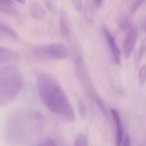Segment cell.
<instances>
[{
	"instance_id": "6da1fadb",
	"label": "cell",
	"mask_w": 146,
	"mask_h": 146,
	"mask_svg": "<svg viewBox=\"0 0 146 146\" xmlns=\"http://www.w3.org/2000/svg\"><path fill=\"white\" fill-rule=\"evenodd\" d=\"M43 117L33 109H20L9 117L5 126V140L11 146H27L40 133Z\"/></svg>"
},
{
	"instance_id": "7a4b0ae2",
	"label": "cell",
	"mask_w": 146,
	"mask_h": 146,
	"mask_svg": "<svg viewBox=\"0 0 146 146\" xmlns=\"http://www.w3.org/2000/svg\"><path fill=\"white\" fill-rule=\"evenodd\" d=\"M36 86L41 101L49 111L67 122L75 120L72 104L54 76L48 73H40L37 77Z\"/></svg>"
},
{
	"instance_id": "3957f363",
	"label": "cell",
	"mask_w": 146,
	"mask_h": 146,
	"mask_svg": "<svg viewBox=\"0 0 146 146\" xmlns=\"http://www.w3.org/2000/svg\"><path fill=\"white\" fill-rule=\"evenodd\" d=\"M24 77L15 65L0 67V107L9 104L21 92Z\"/></svg>"
},
{
	"instance_id": "277c9868",
	"label": "cell",
	"mask_w": 146,
	"mask_h": 146,
	"mask_svg": "<svg viewBox=\"0 0 146 146\" xmlns=\"http://www.w3.org/2000/svg\"><path fill=\"white\" fill-rule=\"evenodd\" d=\"M74 62H75V69H76V74H77V78L79 80L80 84H81L82 88L84 89V92L87 95V97L91 100L93 103H95L98 106L101 112L104 115H107V109H106V105L102 98L99 96V94L96 92L95 87H94L93 83H92L91 77L88 72V69L86 67L85 63L83 61L81 55L77 54L74 58Z\"/></svg>"
},
{
	"instance_id": "5b68a950",
	"label": "cell",
	"mask_w": 146,
	"mask_h": 146,
	"mask_svg": "<svg viewBox=\"0 0 146 146\" xmlns=\"http://www.w3.org/2000/svg\"><path fill=\"white\" fill-rule=\"evenodd\" d=\"M30 57L36 61L64 60L68 57V50L64 44L50 43L34 47L30 51Z\"/></svg>"
},
{
	"instance_id": "8992f818",
	"label": "cell",
	"mask_w": 146,
	"mask_h": 146,
	"mask_svg": "<svg viewBox=\"0 0 146 146\" xmlns=\"http://www.w3.org/2000/svg\"><path fill=\"white\" fill-rule=\"evenodd\" d=\"M138 37V30L136 26L129 24L127 26V33L123 43V53L125 58H129L135 48L136 41Z\"/></svg>"
},
{
	"instance_id": "52a82bcc",
	"label": "cell",
	"mask_w": 146,
	"mask_h": 146,
	"mask_svg": "<svg viewBox=\"0 0 146 146\" xmlns=\"http://www.w3.org/2000/svg\"><path fill=\"white\" fill-rule=\"evenodd\" d=\"M103 34L104 38L106 40V43L108 45V48H109L111 57L113 59V62L117 65H120V63H121V51H120L119 46H118L117 42H116L115 37L105 27L103 28Z\"/></svg>"
},
{
	"instance_id": "ba28073f",
	"label": "cell",
	"mask_w": 146,
	"mask_h": 146,
	"mask_svg": "<svg viewBox=\"0 0 146 146\" xmlns=\"http://www.w3.org/2000/svg\"><path fill=\"white\" fill-rule=\"evenodd\" d=\"M110 115H111L112 121L113 124L115 126V146H121L122 142L124 139V128H123V124H122V120L120 117L119 112L116 109H111L109 110Z\"/></svg>"
},
{
	"instance_id": "9c48e42d",
	"label": "cell",
	"mask_w": 146,
	"mask_h": 146,
	"mask_svg": "<svg viewBox=\"0 0 146 146\" xmlns=\"http://www.w3.org/2000/svg\"><path fill=\"white\" fill-rule=\"evenodd\" d=\"M20 61V54L8 47L0 46V65H14Z\"/></svg>"
},
{
	"instance_id": "30bf717a",
	"label": "cell",
	"mask_w": 146,
	"mask_h": 146,
	"mask_svg": "<svg viewBox=\"0 0 146 146\" xmlns=\"http://www.w3.org/2000/svg\"><path fill=\"white\" fill-rule=\"evenodd\" d=\"M0 12L7 15H15L17 10L12 0H0Z\"/></svg>"
},
{
	"instance_id": "8fae6325",
	"label": "cell",
	"mask_w": 146,
	"mask_h": 146,
	"mask_svg": "<svg viewBox=\"0 0 146 146\" xmlns=\"http://www.w3.org/2000/svg\"><path fill=\"white\" fill-rule=\"evenodd\" d=\"M30 14L34 19L41 20L46 16V10L39 3H32L30 6Z\"/></svg>"
},
{
	"instance_id": "7c38bea8",
	"label": "cell",
	"mask_w": 146,
	"mask_h": 146,
	"mask_svg": "<svg viewBox=\"0 0 146 146\" xmlns=\"http://www.w3.org/2000/svg\"><path fill=\"white\" fill-rule=\"evenodd\" d=\"M0 33L2 35L9 37V38L13 39V40H18L19 36L16 33V31L14 29H12L11 27H9L8 25L4 24V23L0 22Z\"/></svg>"
},
{
	"instance_id": "4fadbf2b",
	"label": "cell",
	"mask_w": 146,
	"mask_h": 146,
	"mask_svg": "<svg viewBox=\"0 0 146 146\" xmlns=\"http://www.w3.org/2000/svg\"><path fill=\"white\" fill-rule=\"evenodd\" d=\"M74 146H88V139L87 136L83 133L78 134V136L75 139Z\"/></svg>"
},
{
	"instance_id": "5bb4252c",
	"label": "cell",
	"mask_w": 146,
	"mask_h": 146,
	"mask_svg": "<svg viewBox=\"0 0 146 146\" xmlns=\"http://www.w3.org/2000/svg\"><path fill=\"white\" fill-rule=\"evenodd\" d=\"M35 146H57L56 141L54 139H51V138H47L42 141L38 142Z\"/></svg>"
},
{
	"instance_id": "9a60e30c",
	"label": "cell",
	"mask_w": 146,
	"mask_h": 146,
	"mask_svg": "<svg viewBox=\"0 0 146 146\" xmlns=\"http://www.w3.org/2000/svg\"><path fill=\"white\" fill-rule=\"evenodd\" d=\"M138 79H139L140 83L143 84L145 82V79H146V66L143 65V66L140 68L139 72H138Z\"/></svg>"
},
{
	"instance_id": "2e32d148",
	"label": "cell",
	"mask_w": 146,
	"mask_h": 146,
	"mask_svg": "<svg viewBox=\"0 0 146 146\" xmlns=\"http://www.w3.org/2000/svg\"><path fill=\"white\" fill-rule=\"evenodd\" d=\"M143 2H144V0H135L134 3H133V5H132V7H131V13L135 12V11L137 10L140 6H141V4Z\"/></svg>"
},
{
	"instance_id": "e0dca14e",
	"label": "cell",
	"mask_w": 146,
	"mask_h": 146,
	"mask_svg": "<svg viewBox=\"0 0 146 146\" xmlns=\"http://www.w3.org/2000/svg\"><path fill=\"white\" fill-rule=\"evenodd\" d=\"M121 146H131V140H130L128 135L124 136V139H123V142H122Z\"/></svg>"
},
{
	"instance_id": "ac0fdd59",
	"label": "cell",
	"mask_w": 146,
	"mask_h": 146,
	"mask_svg": "<svg viewBox=\"0 0 146 146\" xmlns=\"http://www.w3.org/2000/svg\"><path fill=\"white\" fill-rule=\"evenodd\" d=\"M73 2H74V4H75L76 8H77L78 10H80V9L82 8V3H81V0H73Z\"/></svg>"
},
{
	"instance_id": "d6986e66",
	"label": "cell",
	"mask_w": 146,
	"mask_h": 146,
	"mask_svg": "<svg viewBox=\"0 0 146 146\" xmlns=\"http://www.w3.org/2000/svg\"><path fill=\"white\" fill-rule=\"evenodd\" d=\"M93 1H94V4H95V6L97 7V8H100V7L102 6V4H103L104 0H93Z\"/></svg>"
},
{
	"instance_id": "ffe728a7",
	"label": "cell",
	"mask_w": 146,
	"mask_h": 146,
	"mask_svg": "<svg viewBox=\"0 0 146 146\" xmlns=\"http://www.w3.org/2000/svg\"><path fill=\"white\" fill-rule=\"evenodd\" d=\"M15 1L20 3V4H25V0H15Z\"/></svg>"
},
{
	"instance_id": "44dd1931",
	"label": "cell",
	"mask_w": 146,
	"mask_h": 146,
	"mask_svg": "<svg viewBox=\"0 0 146 146\" xmlns=\"http://www.w3.org/2000/svg\"><path fill=\"white\" fill-rule=\"evenodd\" d=\"M1 36H2V34H1V33H0V37H1Z\"/></svg>"
}]
</instances>
